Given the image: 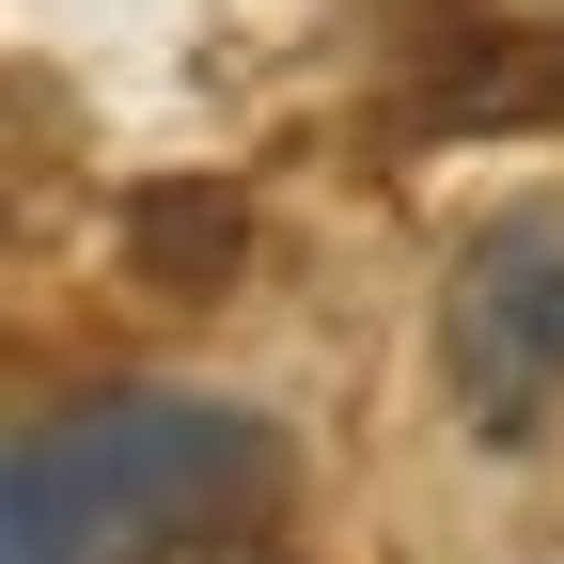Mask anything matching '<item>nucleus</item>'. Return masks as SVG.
I'll use <instances>...</instances> for the list:
<instances>
[{
	"mask_svg": "<svg viewBox=\"0 0 564 564\" xmlns=\"http://www.w3.org/2000/svg\"><path fill=\"white\" fill-rule=\"evenodd\" d=\"M423 17V63L486 110H549L564 95V0H408Z\"/></svg>",
	"mask_w": 564,
	"mask_h": 564,
	"instance_id": "7ed1b4c3",
	"label": "nucleus"
},
{
	"mask_svg": "<svg viewBox=\"0 0 564 564\" xmlns=\"http://www.w3.org/2000/svg\"><path fill=\"white\" fill-rule=\"evenodd\" d=\"M440 408L486 455H533L564 423V204L486 220L440 282Z\"/></svg>",
	"mask_w": 564,
	"mask_h": 564,
	"instance_id": "f03ea898",
	"label": "nucleus"
},
{
	"mask_svg": "<svg viewBox=\"0 0 564 564\" xmlns=\"http://www.w3.org/2000/svg\"><path fill=\"white\" fill-rule=\"evenodd\" d=\"M158 564H267L251 533H188V549H158Z\"/></svg>",
	"mask_w": 564,
	"mask_h": 564,
	"instance_id": "20e7f679",
	"label": "nucleus"
},
{
	"mask_svg": "<svg viewBox=\"0 0 564 564\" xmlns=\"http://www.w3.org/2000/svg\"><path fill=\"white\" fill-rule=\"evenodd\" d=\"M267 502V423L204 392H79L0 470V564H158Z\"/></svg>",
	"mask_w": 564,
	"mask_h": 564,
	"instance_id": "f257e3e1",
	"label": "nucleus"
}]
</instances>
